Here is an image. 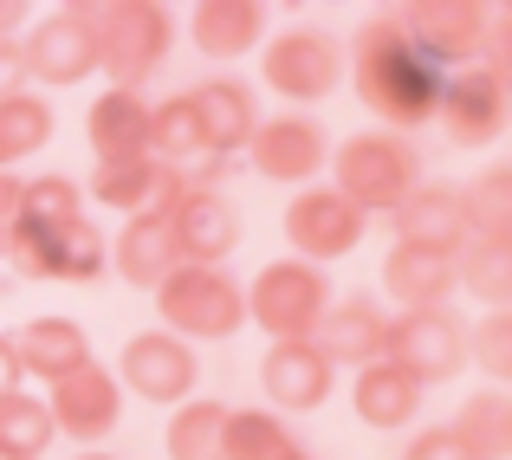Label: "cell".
Segmentation results:
<instances>
[{"instance_id": "1", "label": "cell", "mask_w": 512, "mask_h": 460, "mask_svg": "<svg viewBox=\"0 0 512 460\" xmlns=\"http://www.w3.org/2000/svg\"><path fill=\"white\" fill-rule=\"evenodd\" d=\"M344 78L357 85L363 111H376L383 130L402 137V130H415V124L435 117L441 78H448V72H441V65L402 33L396 13H370V20L357 26V39H350V52H344Z\"/></svg>"}, {"instance_id": "2", "label": "cell", "mask_w": 512, "mask_h": 460, "mask_svg": "<svg viewBox=\"0 0 512 460\" xmlns=\"http://www.w3.org/2000/svg\"><path fill=\"white\" fill-rule=\"evenodd\" d=\"M78 13H85L91 46H98V72H111L117 91H143V78L169 59L175 20L156 0H91Z\"/></svg>"}, {"instance_id": "3", "label": "cell", "mask_w": 512, "mask_h": 460, "mask_svg": "<svg viewBox=\"0 0 512 460\" xmlns=\"http://www.w3.org/2000/svg\"><path fill=\"white\" fill-rule=\"evenodd\" d=\"M338 195L363 214H396L402 201L422 188V150L396 130H357V137L338 143Z\"/></svg>"}, {"instance_id": "4", "label": "cell", "mask_w": 512, "mask_h": 460, "mask_svg": "<svg viewBox=\"0 0 512 460\" xmlns=\"http://www.w3.org/2000/svg\"><path fill=\"white\" fill-rule=\"evenodd\" d=\"M156 311H163L169 337H234L247 324V299H240L227 266H175L156 286Z\"/></svg>"}, {"instance_id": "5", "label": "cell", "mask_w": 512, "mask_h": 460, "mask_svg": "<svg viewBox=\"0 0 512 460\" xmlns=\"http://www.w3.org/2000/svg\"><path fill=\"white\" fill-rule=\"evenodd\" d=\"M0 240H7V260L20 279H98L111 266V240H104V227L91 214H78L65 227L13 221Z\"/></svg>"}, {"instance_id": "6", "label": "cell", "mask_w": 512, "mask_h": 460, "mask_svg": "<svg viewBox=\"0 0 512 460\" xmlns=\"http://www.w3.org/2000/svg\"><path fill=\"white\" fill-rule=\"evenodd\" d=\"M240 299H247V324H260L273 344H292V337L318 331V318H325V305H331V286H325V273L305 266V260H273Z\"/></svg>"}, {"instance_id": "7", "label": "cell", "mask_w": 512, "mask_h": 460, "mask_svg": "<svg viewBox=\"0 0 512 460\" xmlns=\"http://www.w3.org/2000/svg\"><path fill=\"white\" fill-rule=\"evenodd\" d=\"M260 78L292 104H325L344 85V46L331 33H318V26H286V33L266 39Z\"/></svg>"}, {"instance_id": "8", "label": "cell", "mask_w": 512, "mask_h": 460, "mask_svg": "<svg viewBox=\"0 0 512 460\" xmlns=\"http://www.w3.org/2000/svg\"><path fill=\"white\" fill-rule=\"evenodd\" d=\"M363 234H370V214L350 208V201H344L331 182L299 188V195H292V208H286L292 260L318 266V273H325L331 260H344V253H357V247H363Z\"/></svg>"}, {"instance_id": "9", "label": "cell", "mask_w": 512, "mask_h": 460, "mask_svg": "<svg viewBox=\"0 0 512 460\" xmlns=\"http://www.w3.org/2000/svg\"><path fill=\"white\" fill-rule=\"evenodd\" d=\"M506 111H512V91H506V72H493V65H461V72L441 78V130H448V143H461V150H487V143L506 137Z\"/></svg>"}, {"instance_id": "10", "label": "cell", "mask_w": 512, "mask_h": 460, "mask_svg": "<svg viewBox=\"0 0 512 460\" xmlns=\"http://www.w3.org/2000/svg\"><path fill=\"white\" fill-rule=\"evenodd\" d=\"M111 376H117V389L156 402V409H182V402L195 396V383H201V363H195V344H182V337L137 331L124 344V357H117Z\"/></svg>"}, {"instance_id": "11", "label": "cell", "mask_w": 512, "mask_h": 460, "mask_svg": "<svg viewBox=\"0 0 512 460\" xmlns=\"http://www.w3.org/2000/svg\"><path fill=\"white\" fill-rule=\"evenodd\" d=\"M383 357L402 363L415 383H454L467 370V331L454 311H396L383 337Z\"/></svg>"}, {"instance_id": "12", "label": "cell", "mask_w": 512, "mask_h": 460, "mask_svg": "<svg viewBox=\"0 0 512 460\" xmlns=\"http://www.w3.org/2000/svg\"><path fill=\"white\" fill-rule=\"evenodd\" d=\"M402 33L441 65V72H461V65H480V46H487L493 13L474 7V0H415V7L396 13Z\"/></svg>"}, {"instance_id": "13", "label": "cell", "mask_w": 512, "mask_h": 460, "mask_svg": "<svg viewBox=\"0 0 512 460\" xmlns=\"http://www.w3.org/2000/svg\"><path fill=\"white\" fill-rule=\"evenodd\" d=\"M20 65H26V78H39V85H78V78H91L98 72V46H91L85 13L65 7V13L33 20L26 39H20Z\"/></svg>"}, {"instance_id": "14", "label": "cell", "mask_w": 512, "mask_h": 460, "mask_svg": "<svg viewBox=\"0 0 512 460\" xmlns=\"http://www.w3.org/2000/svg\"><path fill=\"white\" fill-rule=\"evenodd\" d=\"M247 156H253V169H260L266 182H299V188H312V175L331 162V143H325V130H318V117L286 111V117H260Z\"/></svg>"}, {"instance_id": "15", "label": "cell", "mask_w": 512, "mask_h": 460, "mask_svg": "<svg viewBox=\"0 0 512 460\" xmlns=\"http://www.w3.org/2000/svg\"><path fill=\"white\" fill-rule=\"evenodd\" d=\"M46 409H52V428H59V435H72V441H104V435L117 428L124 389H117V376L104 370L98 357H91V363H78L72 376H59V383H52Z\"/></svg>"}, {"instance_id": "16", "label": "cell", "mask_w": 512, "mask_h": 460, "mask_svg": "<svg viewBox=\"0 0 512 460\" xmlns=\"http://www.w3.org/2000/svg\"><path fill=\"white\" fill-rule=\"evenodd\" d=\"M182 188H188V175L163 169L156 156H117V162H98V169H91L85 195L111 214H169Z\"/></svg>"}, {"instance_id": "17", "label": "cell", "mask_w": 512, "mask_h": 460, "mask_svg": "<svg viewBox=\"0 0 512 460\" xmlns=\"http://www.w3.org/2000/svg\"><path fill=\"white\" fill-rule=\"evenodd\" d=\"M169 234H175L182 266H221L240 247V214L221 188H182L169 208Z\"/></svg>"}, {"instance_id": "18", "label": "cell", "mask_w": 512, "mask_h": 460, "mask_svg": "<svg viewBox=\"0 0 512 460\" xmlns=\"http://www.w3.org/2000/svg\"><path fill=\"white\" fill-rule=\"evenodd\" d=\"M389 221H396L402 247H428V253H441V260H461L467 240H474L467 201H461V188H448V182H422Z\"/></svg>"}, {"instance_id": "19", "label": "cell", "mask_w": 512, "mask_h": 460, "mask_svg": "<svg viewBox=\"0 0 512 460\" xmlns=\"http://www.w3.org/2000/svg\"><path fill=\"white\" fill-rule=\"evenodd\" d=\"M331 376H338V370L325 363V350H318L312 337L273 344L260 357V389H266V402H273L279 415H312V409H325Z\"/></svg>"}, {"instance_id": "20", "label": "cell", "mask_w": 512, "mask_h": 460, "mask_svg": "<svg viewBox=\"0 0 512 460\" xmlns=\"http://www.w3.org/2000/svg\"><path fill=\"white\" fill-rule=\"evenodd\" d=\"M383 337H389L383 305H376L370 292H344V299L325 305V318H318L312 344L325 350L331 370H363V363L383 357Z\"/></svg>"}, {"instance_id": "21", "label": "cell", "mask_w": 512, "mask_h": 460, "mask_svg": "<svg viewBox=\"0 0 512 460\" xmlns=\"http://www.w3.org/2000/svg\"><path fill=\"white\" fill-rule=\"evenodd\" d=\"M188 104H195V117H201V137H208V150L227 156V162L247 150L253 130H260V98H253V85H247V78H234V72L201 78V85L188 91Z\"/></svg>"}, {"instance_id": "22", "label": "cell", "mask_w": 512, "mask_h": 460, "mask_svg": "<svg viewBox=\"0 0 512 460\" xmlns=\"http://www.w3.org/2000/svg\"><path fill=\"white\" fill-rule=\"evenodd\" d=\"M461 292V279H454V260H441V253L428 247H389L383 260V299L396 311H448V299Z\"/></svg>"}, {"instance_id": "23", "label": "cell", "mask_w": 512, "mask_h": 460, "mask_svg": "<svg viewBox=\"0 0 512 460\" xmlns=\"http://www.w3.org/2000/svg\"><path fill=\"white\" fill-rule=\"evenodd\" d=\"M7 344H13L20 376H39V383H59L78 363H91V337L72 318H26L20 331H7Z\"/></svg>"}, {"instance_id": "24", "label": "cell", "mask_w": 512, "mask_h": 460, "mask_svg": "<svg viewBox=\"0 0 512 460\" xmlns=\"http://www.w3.org/2000/svg\"><path fill=\"white\" fill-rule=\"evenodd\" d=\"M175 266H182V253H175L169 214H130L124 234L111 240V273H124V286L156 292V286L175 273Z\"/></svg>"}, {"instance_id": "25", "label": "cell", "mask_w": 512, "mask_h": 460, "mask_svg": "<svg viewBox=\"0 0 512 460\" xmlns=\"http://www.w3.org/2000/svg\"><path fill=\"white\" fill-rule=\"evenodd\" d=\"M188 39L208 59H247L253 46H266V7L260 0H201L188 13Z\"/></svg>"}, {"instance_id": "26", "label": "cell", "mask_w": 512, "mask_h": 460, "mask_svg": "<svg viewBox=\"0 0 512 460\" xmlns=\"http://www.w3.org/2000/svg\"><path fill=\"white\" fill-rule=\"evenodd\" d=\"M350 402H357V415L370 428H409L415 415H422V383H415L402 363H389V357H376V363H363L357 370V383H350Z\"/></svg>"}, {"instance_id": "27", "label": "cell", "mask_w": 512, "mask_h": 460, "mask_svg": "<svg viewBox=\"0 0 512 460\" xmlns=\"http://www.w3.org/2000/svg\"><path fill=\"white\" fill-rule=\"evenodd\" d=\"M85 137L98 162H117V156H150V104H143V91H104L98 104H91L85 117Z\"/></svg>"}, {"instance_id": "28", "label": "cell", "mask_w": 512, "mask_h": 460, "mask_svg": "<svg viewBox=\"0 0 512 460\" xmlns=\"http://www.w3.org/2000/svg\"><path fill=\"white\" fill-rule=\"evenodd\" d=\"M150 156L163 162V169H175V175H195L201 162L214 156L208 137H201V117H195V104H188V91L150 104Z\"/></svg>"}, {"instance_id": "29", "label": "cell", "mask_w": 512, "mask_h": 460, "mask_svg": "<svg viewBox=\"0 0 512 460\" xmlns=\"http://www.w3.org/2000/svg\"><path fill=\"white\" fill-rule=\"evenodd\" d=\"M448 428H454V441H461L474 460H506L512 454V396H506L500 383L474 389Z\"/></svg>"}, {"instance_id": "30", "label": "cell", "mask_w": 512, "mask_h": 460, "mask_svg": "<svg viewBox=\"0 0 512 460\" xmlns=\"http://www.w3.org/2000/svg\"><path fill=\"white\" fill-rule=\"evenodd\" d=\"M52 441H59V428H52L46 396H26V389L0 396V454L7 460H46Z\"/></svg>"}, {"instance_id": "31", "label": "cell", "mask_w": 512, "mask_h": 460, "mask_svg": "<svg viewBox=\"0 0 512 460\" xmlns=\"http://www.w3.org/2000/svg\"><path fill=\"white\" fill-rule=\"evenodd\" d=\"M46 143H52V104L39 91L0 98V175H13V162L39 156Z\"/></svg>"}, {"instance_id": "32", "label": "cell", "mask_w": 512, "mask_h": 460, "mask_svg": "<svg viewBox=\"0 0 512 460\" xmlns=\"http://www.w3.org/2000/svg\"><path fill=\"white\" fill-rule=\"evenodd\" d=\"M454 279L487 311H506L512 305V240H467V253L454 260Z\"/></svg>"}, {"instance_id": "33", "label": "cell", "mask_w": 512, "mask_h": 460, "mask_svg": "<svg viewBox=\"0 0 512 460\" xmlns=\"http://www.w3.org/2000/svg\"><path fill=\"white\" fill-rule=\"evenodd\" d=\"M221 428H227V402L188 396L182 409H175L163 448H169V460H221Z\"/></svg>"}, {"instance_id": "34", "label": "cell", "mask_w": 512, "mask_h": 460, "mask_svg": "<svg viewBox=\"0 0 512 460\" xmlns=\"http://www.w3.org/2000/svg\"><path fill=\"white\" fill-rule=\"evenodd\" d=\"M286 448H292V428L273 409H227L221 460H279Z\"/></svg>"}, {"instance_id": "35", "label": "cell", "mask_w": 512, "mask_h": 460, "mask_svg": "<svg viewBox=\"0 0 512 460\" xmlns=\"http://www.w3.org/2000/svg\"><path fill=\"white\" fill-rule=\"evenodd\" d=\"M461 201H467V221H474V240H512V169L506 162H487L461 188Z\"/></svg>"}, {"instance_id": "36", "label": "cell", "mask_w": 512, "mask_h": 460, "mask_svg": "<svg viewBox=\"0 0 512 460\" xmlns=\"http://www.w3.org/2000/svg\"><path fill=\"white\" fill-rule=\"evenodd\" d=\"M78 214H85V188H78L72 175H33V182H26L20 221H33V227H65V221H78Z\"/></svg>"}, {"instance_id": "37", "label": "cell", "mask_w": 512, "mask_h": 460, "mask_svg": "<svg viewBox=\"0 0 512 460\" xmlns=\"http://www.w3.org/2000/svg\"><path fill=\"white\" fill-rule=\"evenodd\" d=\"M467 357L506 389V376H512V311H487L480 331H467Z\"/></svg>"}, {"instance_id": "38", "label": "cell", "mask_w": 512, "mask_h": 460, "mask_svg": "<svg viewBox=\"0 0 512 460\" xmlns=\"http://www.w3.org/2000/svg\"><path fill=\"white\" fill-rule=\"evenodd\" d=\"M402 460H474V454L454 441V428H422V435L409 441V454H402Z\"/></svg>"}, {"instance_id": "39", "label": "cell", "mask_w": 512, "mask_h": 460, "mask_svg": "<svg viewBox=\"0 0 512 460\" xmlns=\"http://www.w3.org/2000/svg\"><path fill=\"white\" fill-rule=\"evenodd\" d=\"M26 91V65H20V39H0V98Z\"/></svg>"}, {"instance_id": "40", "label": "cell", "mask_w": 512, "mask_h": 460, "mask_svg": "<svg viewBox=\"0 0 512 460\" xmlns=\"http://www.w3.org/2000/svg\"><path fill=\"white\" fill-rule=\"evenodd\" d=\"M20 195H26L20 175H0V234H7V227L20 221Z\"/></svg>"}, {"instance_id": "41", "label": "cell", "mask_w": 512, "mask_h": 460, "mask_svg": "<svg viewBox=\"0 0 512 460\" xmlns=\"http://www.w3.org/2000/svg\"><path fill=\"white\" fill-rule=\"evenodd\" d=\"M13 389H20V363H13L7 331H0V396H13Z\"/></svg>"}, {"instance_id": "42", "label": "cell", "mask_w": 512, "mask_h": 460, "mask_svg": "<svg viewBox=\"0 0 512 460\" xmlns=\"http://www.w3.org/2000/svg\"><path fill=\"white\" fill-rule=\"evenodd\" d=\"M26 26V0H0V39H20Z\"/></svg>"}, {"instance_id": "43", "label": "cell", "mask_w": 512, "mask_h": 460, "mask_svg": "<svg viewBox=\"0 0 512 460\" xmlns=\"http://www.w3.org/2000/svg\"><path fill=\"white\" fill-rule=\"evenodd\" d=\"M279 460H312V454H305V448H299V441H292V448H286V454H279Z\"/></svg>"}, {"instance_id": "44", "label": "cell", "mask_w": 512, "mask_h": 460, "mask_svg": "<svg viewBox=\"0 0 512 460\" xmlns=\"http://www.w3.org/2000/svg\"><path fill=\"white\" fill-rule=\"evenodd\" d=\"M72 460H117V454H98V448H91V454H72Z\"/></svg>"}, {"instance_id": "45", "label": "cell", "mask_w": 512, "mask_h": 460, "mask_svg": "<svg viewBox=\"0 0 512 460\" xmlns=\"http://www.w3.org/2000/svg\"><path fill=\"white\" fill-rule=\"evenodd\" d=\"M0 266H7V240H0Z\"/></svg>"}, {"instance_id": "46", "label": "cell", "mask_w": 512, "mask_h": 460, "mask_svg": "<svg viewBox=\"0 0 512 460\" xmlns=\"http://www.w3.org/2000/svg\"><path fill=\"white\" fill-rule=\"evenodd\" d=\"M0 460H7V454H0Z\"/></svg>"}]
</instances>
